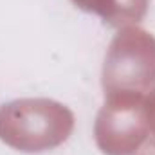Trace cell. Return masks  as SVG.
I'll return each instance as SVG.
<instances>
[]
</instances>
